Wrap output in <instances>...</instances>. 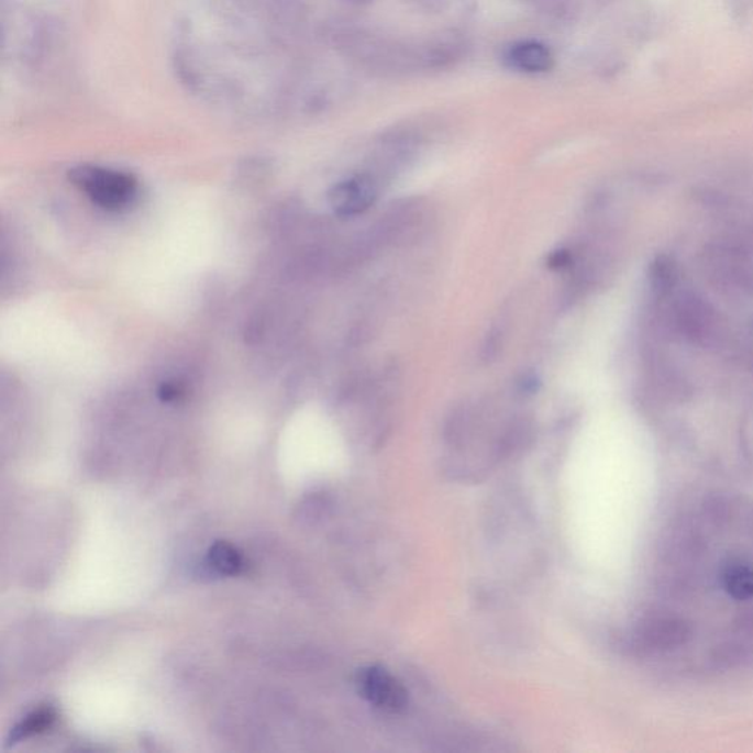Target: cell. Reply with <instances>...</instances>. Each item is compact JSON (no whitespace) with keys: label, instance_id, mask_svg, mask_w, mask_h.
<instances>
[{"label":"cell","instance_id":"cell-13","mask_svg":"<svg viewBox=\"0 0 753 753\" xmlns=\"http://www.w3.org/2000/svg\"><path fill=\"white\" fill-rule=\"evenodd\" d=\"M352 2L364 3V2H369V0H352Z\"/></svg>","mask_w":753,"mask_h":753},{"label":"cell","instance_id":"cell-11","mask_svg":"<svg viewBox=\"0 0 753 753\" xmlns=\"http://www.w3.org/2000/svg\"><path fill=\"white\" fill-rule=\"evenodd\" d=\"M573 256L567 250H560L554 252L547 259L551 268H564L572 264Z\"/></svg>","mask_w":753,"mask_h":753},{"label":"cell","instance_id":"cell-12","mask_svg":"<svg viewBox=\"0 0 753 753\" xmlns=\"http://www.w3.org/2000/svg\"><path fill=\"white\" fill-rule=\"evenodd\" d=\"M538 386L539 381L534 376H525L520 383V389L524 391V394H533V391L538 389Z\"/></svg>","mask_w":753,"mask_h":753},{"label":"cell","instance_id":"cell-8","mask_svg":"<svg viewBox=\"0 0 753 753\" xmlns=\"http://www.w3.org/2000/svg\"><path fill=\"white\" fill-rule=\"evenodd\" d=\"M676 281V265L667 256H658L652 263L651 285L656 294L664 295L672 289Z\"/></svg>","mask_w":753,"mask_h":753},{"label":"cell","instance_id":"cell-5","mask_svg":"<svg viewBox=\"0 0 753 753\" xmlns=\"http://www.w3.org/2000/svg\"><path fill=\"white\" fill-rule=\"evenodd\" d=\"M509 67L522 73H546L554 67V56L541 43L525 42L512 46L507 55Z\"/></svg>","mask_w":753,"mask_h":753},{"label":"cell","instance_id":"cell-10","mask_svg":"<svg viewBox=\"0 0 753 753\" xmlns=\"http://www.w3.org/2000/svg\"><path fill=\"white\" fill-rule=\"evenodd\" d=\"M502 330L499 329L491 330L489 336H487L485 346H483V359H485L486 363H490V361H494L496 356H498L499 350L502 347Z\"/></svg>","mask_w":753,"mask_h":753},{"label":"cell","instance_id":"cell-1","mask_svg":"<svg viewBox=\"0 0 753 753\" xmlns=\"http://www.w3.org/2000/svg\"><path fill=\"white\" fill-rule=\"evenodd\" d=\"M69 180L96 204L107 209H121L133 202L137 182L129 174L82 165L69 171Z\"/></svg>","mask_w":753,"mask_h":753},{"label":"cell","instance_id":"cell-6","mask_svg":"<svg viewBox=\"0 0 753 753\" xmlns=\"http://www.w3.org/2000/svg\"><path fill=\"white\" fill-rule=\"evenodd\" d=\"M722 586L735 600L753 599V567L742 563H731L722 573Z\"/></svg>","mask_w":753,"mask_h":753},{"label":"cell","instance_id":"cell-4","mask_svg":"<svg viewBox=\"0 0 753 753\" xmlns=\"http://www.w3.org/2000/svg\"><path fill=\"white\" fill-rule=\"evenodd\" d=\"M690 638V627L676 618H658L644 625L642 640L644 646L654 651H669L685 644Z\"/></svg>","mask_w":753,"mask_h":753},{"label":"cell","instance_id":"cell-2","mask_svg":"<svg viewBox=\"0 0 753 753\" xmlns=\"http://www.w3.org/2000/svg\"><path fill=\"white\" fill-rule=\"evenodd\" d=\"M358 687L369 704L385 711L398 712L407 705V690L381 668H367L359 674Z\"/></svg>","mask_w":753,"mask_h":753},{"label":"cell","instance_id":"cell-3","mask_svg":"<svg viewBox=\"0 0 753 753\" xmlns=\"http://www.w3.org/2000/svg\"><path fill=\"white\" fill-rule=\"evenodd\" d=\"M378 185L376 178L359 176L337 185L330 193V203L342 217L359 215L376 202Z\"/></svg>","mask_w":753,"mask_h":753},{"label":"cell","instance_id":"cell-7","mask_svg":"<svg viewBox=\"0 0 753 753\" xmlns=\"http://www.w3.org/2000/svg\"><path fill=\"white\" fill-rule=\"evenodd\" d=\"M209 564L217 573L234 576L241 572L242 558L239 552L229 543H217L209 552Z\"/></svg>","mask_w":753,"mask_h":753},{"label":"cell","instance_id":"cell-9","mask_svg":"<svg viewBox=\"0 0 753 753\" xmlns=\"http://www.w3.org/2000/svg\"><path fill=\"white\" fill-rule=\"evenodd\" d=\"M55 720V713L51 708L38 709V711L27 717V720L21 722L14 731H12V740H21L29 738V735L41 733L46 730Z\"/></svg>","mask_w":753,"mask_h":753}]
</instances>
